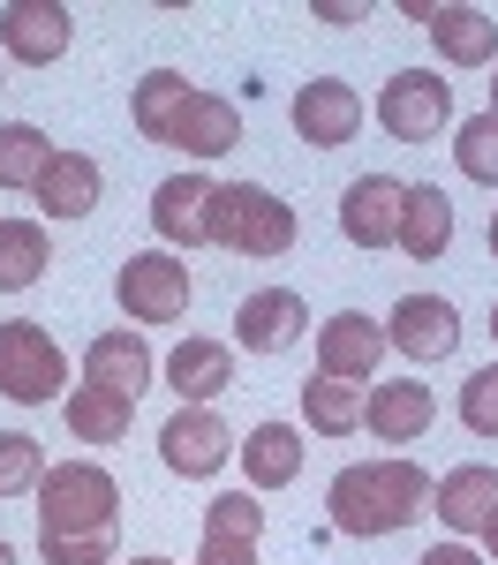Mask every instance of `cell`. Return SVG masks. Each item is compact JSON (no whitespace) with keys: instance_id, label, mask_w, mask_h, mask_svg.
<instances>
[{"instance_id":"1","label":"cell","mask_w":498,"mask_h":565,"mask_svg":"<svg viewBox=\"0 0 498 565\" xmlns=\"http://www.w3.org/2000/svg\"><path fill=\"white\" fill-rule=\"evenodd\" d=\"M431 505V476L415 460H356L325 490V513L340 535H401Z\"/></svg>"},{"instance_id":"2","label":"cell","mask_w":498,"mask_h":565,"mask_svg":"<svg viewBox=\"0 0 498 565\" xmlns=\"http://www.w3.org/2000/svg\"><path fill=\"white\" fill-rule=\"evenodd\" d=\"M204 226L234 257H287L295 249V204H279L272 189H250V181H212Z\"/></svg>"},{"instance_id":"3","label":"cell","mask_w":498,"mask_h":565,"mask_svg":"<svg viewBox=\"0 0 498 565\" xmlns=\"http://www.w3.org/2000/svg\"><path fill=\"white\" fill-rule=\"evenodd\" d=\"M121 521V490L106 468L68 460V468H45L39 482V535H114Z\"/></svg>"},{"instance_id":"4","label":"cell","mask_w":498,"mask_h":565,"mask_svg":"<svg viewBox=\"0 0 498 565\" xmlns=\"http://www.w3.org/2000/svg\"><path fill=\"white\" fill-rule=\"evenodd\" d=\"M114 295L129 309V324H181L189 317V264L174 249H144V257L121 264Z\"/></svg>"},{"instance_id":"5","label":"cell","mask_w":498,"mask_h":565,"mask_svg":"<svg viewBox=\"0 0 498 565\" xmlns=\"http://www.w3.org/2000/svg\"><path fill=\"white\" fill-rule=\"evenodd\" d=\"M61 385H68V362L53 348V332L45 324H0V392L23 407H45V399H61Z\"/></svg>"},{"instance_id":"6","label":"cell","mask_w":498,"mask_h":565,"mask_svg":"<svg viewBox=\"0 0 498 565\" xmlns=\"http://www.w3.org/2000/svg\"><path fill=\"white\" fill-rule=\"evenodd\" d=\"M446 121H453V84L431 76V68H401L393 84L378 90V129L393 143H431Z\"/></svg>"},{"instance_id":"7","label":"cell","mask_w":498,"mask_h":565,"mask_svg":"<svg viewBox=\"0 0 498 565\" xmlns=\"http://www.w3.org/2000/svg\"><path fill=\"white\" fill-rule=\"evenodd\" d=\"M159 460H167L181 482H204V476H220L226 460H234V430H226L212 407H181L174 423L159 430Z\"/></svg>"},{"instance_id":"8","label":"cell","mask_w":498,"mask_h":565,"mask_svg":"<svg viewBox=\"0 0 498 565\" xmlns=\"http://www.w3.org/2000/svg\"><path fill=\"white\" fill-rule=\"evenodd\" d=\"M0 39H8V61H23V68H53L68 39H76V15L61 8V0H8L0 8Z\"/></svg>"},{"instance_id":"9","label":"cell","mask_w":498,"mask_h":565,"mask_svg":"<svg viewBox=\"0 0 498 565\" xmlns=\"http://www.w3.org/2000/svg\"><path fill=\"white\" fill-rule=\"evenodd\" d=\"M385 362V324H370L362 309H340L317 324V377H348V385H370Z\"/></svg>"},{"instance_id":"10","label":"cell","mask_w":498,"mask_h":565,"mask_svg":"<svg viewBox=\"0 0 498 565\" xmlns=\"http://www.w3.org/2000/svg\"><path fill=\"white\" fill-rule=\"evenodd\" d=\"M385 348H401L407 362H446L460 348V309L446 295H407L385 317Z\"/></svg>"},{"instance_id":"11","label":"cell","mask_w":498,"mask_h":565,"mask_svg":"<svg viewBox=\"0 0 498 565\" xmlns=\"http://www.w3.org/2000/svg\"><path fill=\"white\" fill-rule=\"evenodd\" d=\"M362 129V98L356 84H340V76H317V84L295 90V136L310 143V151H340V143H356Z\"/></svg>"},{"instance_id":"12","label":"cell","mask_w":498,"mask_h":565,"mask_svg":"<svg viewBox=\"0 0 498 565\" xmlns=\"http://www.w3.org/2000/svg\"><path fill=\"white\" fill-rule=\"evenodd\" d=\"M401 204H407V181H393V174L348 181V196H340V234H348L356 249H385V242H401Z\"/></svg>"},{"instance_id":"13","label":"cell","mask_w":498,"mask_h":565,"mask_svg":"<svg viewBox=\"0 0 498 565\" xmlns=\"http://www.w3.org/2000/svg\"><path fill=\"white\" fill-rule=\"evenodd\" d=\"M257 535H265V505L250 490H226L204 505V543L197 565H257Z\"/></svg>"},{"instance_id":"14","label":"cell","mask_w":498,"mask_h":565,"mask_svg":"<svg viewBox=\"0 0 498 565\" xmlns=\"http://www.w3.org/2000/svg\"><path fill=\"white\" fill-rule=\"evenodd\" d=\"M303 332H310V309H303L295 287H257L250 302L234 309V340L250 354H287Z\"/></svg>"},{"instance_id":"15","label":"cell","mask_w":498,"mask_h":565,"mask_svg":"<svg viewBox=\"0 0 498 565\" xmlns=\"http://www.w3.org/2000/svg\"><path fill=\"white\" fill-rule=\"evenodd\" d=\"M167 143L189 151V159H220V151L242 143V106L220 98V90H189V106H181V121H174Z\"/></svg>"},{"instance_id":"16","label":"cell","mask_w":498,"mask_h":565,"mask_svg":"<svg viewBox=\"0 0 498 565\" xmlns=\"http://www.w3.org/2000/svg\"><path fill=\"white\" fill-rule=\"evenodd\" d=\"M212 181L204 174H174L151 189V226H159V242H174V249H197V242H212Z\"/></svg>"},{"instance_id":"17","label":"cell","mask_w":498,"mask_h":565,"mask_svg":"<svg viewBox=\"0 0 498 565\" xmlns=\"http://www.w3.org/2000/svg\"><path fill=\"white\" fill-rule=\"evenodd\" d=\"M362 423H370L378 445H415V437L438 423V399H431V385H370Z\"/></svg>"},{"instance_id":"18","label":"cell","mask_w":498,"mask_h":565,"mask_svg":"<svg viewBox=\"0 0 498 565\" xmlns=\"http://www.w3.org/2000/svg\"><path fill=\"white\" fill-rule=\"evenodd\" d=\"M431 513H438L453 535H484V521L498 513V468H484V460L453 468V476L438 482V498H431Z\"/></svg>"},{"instance_id":"19","label":"cell","mask_w":498,"mask_h":565,"mask_svg":"<svg viewBox=\"0 0 498 565\" xmlns=\"http://www.w3.org/2000/svg\"><path fill=\"white\" fill-rule=\"evenodd\" d=\"M84 385H106L136 399V392L151 385V348H144V332H98L84 348Z\"/></svg>"},{"instance_id":"20","label":"cell","mask_w":498,"mask_h":565,"mask_svg":"<svg viewBox=\"0 0 498 565\" xmlns=\"http://www.w3.org/2000/svg\"><path fill=\"white\" fill-rule=\"evenodd\" d=\"M453 242V196L431 189V181H407V204H401V249L415 264H438Z\"/></svg>"},{"instance_id":"21","label":"cell","mask_w":498,"mask_h":565,"mask_svg":"<svg viewBox=\"0 0 498 565\" xmlns=\"http://www.w3.org/2000/svg\"><path fill=\"white\" fill-rule=\"evenodd\" d=\"M31 196H39L45 218H84L91 204H98V159H84V151H53Z\"/></svg>"},{"instance_id":"22","label":"cell","mask_w":498,"mask_h":565,"mask_svg":"<svg viewBox=\"0 0 498 565\" xmlns=\"http://www.w3.org/2000/svg\"><path fill=\"white\" fill-rule=\"evenodd\" d=\"M167 385L181 392V407H204V399H220V392L234 385V354H226L220 340H181V348L167 354Z\"/></svg>"},{"instance_id":"23","label":"cell","mask_w":498,"mask_h":565,"mask_svg":"<svg viewBox=\"0 0 498 565\" xmlns=\"http://www.w3.org/2000/svg\"><path fill=\"white\" fill-rule=\"evenodd\" d=\"M423 31H431V45L446 53L453 68H484V61L498 53V23L484 15V8H431Z\"/></svg>"},{"instance_id":"24","label":"cell","mask_w":498,"mask_h":565,"mask_svg":"<svg viewBox=\"0 0 498 565\" xmlns=\"http://www.w3.org/2000/svg\"><path fill=\"white\" fill-rule=\"evenodd\" d=\"M242 468H250V490H287L303 476V430L295 423H257L250 445H242Z\"/></svg>"},{"instance_id":"25","label":"cell","mask_w":498,"mask_h":565,"mask_svg":"<svg viewBox=\"0 0 498 565\" xmlns=\"http://www.w3.org/2000/svg\"><path fill=\"white\" fill-rule=\"evenodd\" d=\"M362 407H370V385H348V377H310L303 385V415H310L317 437H356Z\"/></svg>"},{"instance_id":"26","label":"cell","mask_w":498,"mask_h":565,"mask_svg":"<svg viewBox=\"0 0 498 565\" xmlns=\"http://www.w3.org/2000/svg\"><path fill=\"white\" fill-rule=\"evenodd\" d=\"M129 423H136V399H121V392H106V385L68 392V430L84 437V445H121Z\"/></svg>"},{"instance_id":"27","label":"cell","mask_w":498,"mask_h":565,"mask_svg":"<svg viewBox=\"0 0 498 565\" xmlns=\"http://www.w3.org/2000/svg\"><path fill=\"white\" fill-rule=\"evenodd\" d=\"M181 106H189V76L181 68H151L144 84H136V136L144 143H167L174 136V121H181Z\"/></svg>"},{"instance_id":"28","label":"cell","mask_w":498,"mask_h":565,"mask_svg":"<svg viewBox=\"0 0 498 565\" xmlns=\"http://www.w3.org/2000/svg\"><path fill=\"white\" fill-rule=\"evenodd\" d=\"M53 249H45V226L31 218H0V295H23V287H39Z\"/></svg>"},{"instance_id":"29","label":"cell","mask_w":498,"mask_h":565,"mask_svg":"<svg viewBox=\"0 0 498 565\" xmlns=\"http://www.w3.org/2000/svg\"><path fill=\"white\" fill-rule=\"evenodd\" d=\"M53 151H61V143H45V129L8 121V129H0V189H39V174H45Z\"/></svg>"},{"instance_id":"30","label":"cell","mask_w":498,"mask_h":565,"mask_svg":"<svg viewBox=\"0 0 498 565\" xmlns=\"http://www.w3.org/2000/svg\"><path fill=\"white\" fill-rule=\"evenodd\" d=\"M453 159H460V174L498 189V114H468L460 136H453Z\"/></svg>"},{"instance_id":"31","label":"cell","mask_w":498,"mask_h":565,"mask_svg":"<svg viewBox=\"0 0 498 565\" xmlns=\"http://www.w3.org/2000/svg\"><path fill=\"white\" fill-rule=\"evenodd\" d=\"M45 482V452L31 430H0V498H23Z\"/></svg>"},{"instance_id":"32","label":"cell","mask_w":498,"mask_h":565,"mask_svg":"<svg viewBox=\"0 0 498 565\" xmlns=\"http://www.w3.org/2000/svg\"><path fill=\"white\" fill-rule=\"evenodd\" d=\"M460 423H468L476 437H498V362L460 385Z\"/></svg>"},{"instance_id":"33","label":"cell","mask_w":498,"mask_h":565,"mask_svg":"<svg viewBox=\"0 0 498 565\" xmlns=\"http://www.w3.org/2000/svg\"><path fill=\"white\" fill-rule=\"evenodd\" d=\"M45 565H114V535H39Z\"/></svg>"},{"instance_id":"34","label":"cell","mask_w":498,"mask_h":565,"mask_svg":"<svg viewBox=\"0 0 498 565\" xmlns=\"http://www.w3.org/2000/svg\"><path fill=\"white\" fill-rule=\"evenodd\" d=\"M415 565H491V558H476L468 543H438V551H423Z\"/></svg>"},{"instance_id":"35","label":"cell","mask_w":498,"mask_h":565,"mask_svg":"<svg viewBox=\"0 0 498 565\" xmlns=\"http://www.w3.org/2000/svg\"><path fill=\"white\" fill-rule=\"evenodd\" d=\"M317 15H325V23H362V8H356V0H325Z\"/></svg>"},{"instance_id":"36","label":"cell","mask_w":498,"mask_h":565,"mask_svg":"<svg viewBox=\"0 0 498 565\" xmlns=\"http://www.w3.org/2000/svg\"><path fill=\"white\" fill-rule=\"evenodd\" d=\"M484 543H491V565H498V513H491V521H484Z\"/></svg>"},{"instance_id":"37","label":"cell","mask_w":498,"mask_h":565,"mask_svg":"<svg viewBox=\"0 0 498 565\" xmlns=\"http://www.w3.org/2000/svg\"><path fill=\"white\" fill-rule=\"evenodd\" d=\"M0 565H15V543H8V535H0Z\"/></svg>"},{"instance_id":"38","label":"cell","mask_w":498,"mask_h":565,"mask_svg":"<svg viewBox=\"0 0 498 565\" xmlns=\"http://www.w3.org/2000/svg\"><path fill=\"white\" fill-rule=\"evenodd\" d=\"M129 565H174V558H129Z\"/></svg>"},{"instance_id":"39","label":"cell","mask_w":498,"mask_h":565,"mask_svg":"<svg viewBox=\"0 0 498 565\" xmlns=\"http://www.w3.org/2000/svg\"><path fill=\"white\" fill-rule=\"evenodd\" d=\"M491 257H498V212H491Z\"/></svg>"},{"instance_id":"40","label":"cell","mask_w":498,"mask_h":565,"mask_svg":"<svg viewBox=\"0 0 498 565\" xmlns=\"http://www.w3.org/2000/svg\"><path fill=\"white\" fill-rule=\"evenodd\" d=\"M491 114H498V76H491Z\"/></svg>"},{"instance_id":"41","label":"cell","mask_w":498,"mask_h":565,"mask_svg":"<svg viewBox=\"0 0 498 565\" xmlns=\"http://www.w3.org/2000/svg\"><path fill=\"white\" fill-rule=\"evenodd\" d=\"M491 340H498V309H491Z\"/></svg>"}]
</instances>
